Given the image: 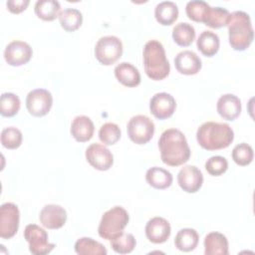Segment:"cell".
<instances>
[{
  "instance_id": "cell-1",
  "label": "cell",
  "mask_w": 255,
  "mask_h": 255,
  "mask_svg": "<svg viewBox=\"0 0 255 255\" xmlns=\"http://www.w3.org/2000/svg\"><path fill=\"white\" fill-rule=\"evenodd\" d=\"M158 147L161 160L169 166L181 165L190 157L187 140L184 134L176 128H168L161 133Z\"/></svg>"
},
{
  "instance_id": "cell-2",
  "label": "cell",
  "mask_w": 255,
  "mask_h": 255,
  "mask_svg": "<svg viewBox=\"0 0 255 255\" xmlns=\"http://www.w3.org/2000/svg\"><path fill=\"white\" fill-rule=\"evenodd\" d=\"M198 144L207 150L226 148L234 139V131L228 124L206 122L196 131Z\"/></svg>"
},
{
  "instance_id": "cell-3",
  "label": "cell",
  "mask_w": 255,
  "mask_h": 255,
  "mask_svg": "<svg viewBox=\"0 0 255 255\" xmlns=\"http://www.w3.org/2000/svg\"><path fill=\"white\" fill-rule=\"evenodd\" d=\"M226 26L228 27L229 44L234 50L244 51L251 45L254 38V30L249 14L244 11L230 13Z\"/></svg>"
},
{
  "instance_id": "cell-4",
  "label": "cell",
  "mask_w": 255,
  "mask_h": 255,
  "mask_svg": "<svg viewBox=\"0 0 255 255\" xmlns=\"http://www.w3.org/2000/svg\"><path fill=\"white\" fill-rule=\"evenodd\" d=\"M143 66L145 74L153 81H160L168 76L170 66L160 42L149 40L145 43L143 47Z\"/></svg>"
},
{
  "instance_id": "cell-5",
  "label": "cell",
  "mask_w": 255,
  "mask_h": 255,
  "mask_svg": "<svg viewBox=\"0 0 255 255\" xmlns=\"http://www.w3.org/2000/svg\"><path fill=\"white\" fill-rule=\"evenodd\" d=\"M128 220L129 216L125 208L122 206H114L103 214L98 227L99 235L111 241L124 232Z\"/></svg>"
},
{
  "instance_id": "cell-6",
  "label": "cell",
  "mask_w": 255,
  "mask_h": 255,
  "mask_svg": "<svg viewBox=\"0 0 255 255\" xmlns=\"http://www.w3.org/2000/svg\"><path fill=\"white\" fill-rule=\"evenodd\" d=\"M123 55V43L116 36H104L95 46L97 60L106 66L113 65Z\"/></svg>"
},
{
  "instance_id": "cell-7",
  "label": "cell",
  "mask_w": 255,
  "mask_h": 255,
  "mask_svg": "<svg viewBox=\"0 0 255 255\" xmlns=\"http://www.w3.org/2000/svg\"><path fill=\"white\" fill-rule=\"evenodd\" d=\"M127 130L131 141L137 144H144L153 136L154 124L148 117L136 115L128 121Z\"/></svg>"
},
{
  "instance_id": "cell-8",
  "label": "cell",
  "mask_w": 255,
  "mask_h": 255,
  "mask_svg": "<svg viewBox=\"0 0 255 255\" xmlns=\"http://www.w3.org/2000/svg\"><path fill=\"white\" fill-rule=\"evenodd\" d=\"M24 237L29 244V250L34 255H45L50 253L54 247V243L48 240L47 232L36 224H29L25 227Z\"/></svg>"
},
{
  "instance_id": "cell-9",
  "label": "cell",
  "mask_w": 255,
  "mask_h": 255,
  "mask_svg": "<svg viewBox=\"0 0 255 255\" xmlns=\"http://www.w3.org/2000/svg\"><path fill=\"white\" fill-rule=\"evenodd\" d=\"M20 212L18 206L12 202L3 203L0 207V237L9 239L19 228Z\"/></svg>"
},
{
  "instance_id": "cell-10",
  "label": "cell",
  "mask_w": 255,
  "mask_h": 255,
  "mask_svg": "<svg viewBox=\"0 0 255 255\" xmlns=\"http://www.w3.org/2000/svg\"><path fill=\"white\" fill-rule=\"evenodd\" d=\"M53 105L52 94L45 89H35L28 93L26 107L28 112L34 117L46 116Z\"/></svg>"
},
{
  "instance_id": "cell-11",
  "label": "cell",
  "mask_w": 255,
  "mask_h": 255,
  "mask_svg": "<svg viewBox=\"0 0 255 255\" xmlns=\"http://www.w3.org/2000/svg\"><path fill=\"white\" fill-rule=\"evenodd\" d=\"M33 51L31 46L24 41H12L10 42L4 50L5 61L14 67H19L27 64L31 57Z\"/></svg>"
},
{
  "instance_id": "cell-12",
  "label": "cell",
  "mask_w": 255,
  "mask_h": 255,
  "mask_svg": "<svg viewBox=\"0 0 255 255\" xmlns=\"http://www.w3.org/2000/svg\"><path fill=\"white\" fill-rule=\"evenodd\" d=\"M86 158L98 170H108L114 162V156L111 150L101 143L90 144L86 149Z\"/></svg>"
},
{
  "instance_id": "cell-13",
  "label": "cell",
  "mask_w": 255,
  "mask_h": 255,
  "mask_svg": "<svg viewBox=\"0 0 255 255\" xmlns=\"http://www.w3.org/2000/svg\"><path fill=\"white\" fill-rule=\"evenodd\" d=\"M176 108L175 99L168 93H157L149 102L150 113L158 120L170 118Z\"/></svg>"
},
{
  "instance_id": "cell-14",
  "label": "cell",
  "mask_w": 255,
  "mask_h": 255,
  "mask_svg": "<svg viewBox=\"0 0 255 255\" xmlns=\"http://www.w3.org/2000/svg\"><path fill=\"white\" fill-rule=\"evenodd\" d=\"M177 182L184 191L194 193L202 186L203 174L195 165H185L178 171Z\"/></svg>"
},
{
  "instance_id": "cell-15",
  "label": "cell",
  "mask_w": 255,
  "mask_h": 255,
  "mask_svg": "<svg viewBox=\"0 0 255 255\" xmlns=\"http://www.w3.org/2000/svg\"><path fill=\"white\" fill-rule=\"evenodd\" d=\"M41 224L48 229H59L67 221V212L58 204H47L40 211Z\"/></svg>"
},
{
  "instance_id": "cell-16",
  "label": "cell",
  "mask_w": 255,
  "mask_h": 255,
  "mask_svg": "<svg viewBox=\"0 0 255 255\" xmlns=\"http://www.w3.org/2000/svg\"><path fill=\"white\" fill-rule=\"evenodd\" d=\"M170 232L171 228L169 222L159 216L152 217L145 225L146 238L154 244L165 242L169 238Z\"/></svg>"
},
{
  "instance_id": "cell-17",
  "label": "cell",
  "mask_w": 255,
  "mask_h": 255,
  "mask_svg": "<svg viewBox=\"0 0 255 255\" xmlns=\"http://www.w3.org/2000/svg\"><path fill=\"white\" fill-rule=\"evenodd\" d=\"M174 66L180 74L195 75L200 71L202 64L200 58L194 52L185 50L175 56Z\"/></svg>"
},
{
  "instance_id": "cell-18",
  "label": "cell",
  "mask_w": 255,
  "mask_h": 255,
  "mask_svg": "<svg viewBox=\"0 0 255 255\" xmlns=\"http://www.w3.org/2000/svg\"><path fill=\"white\" fill-rule=\"evenodd\" d=\"M216 109L220 117L227 121H234L241 113V101L235 95L225 94L218 99Z\"/></svg>"
},
{
  "instance_id": "cell-19",
  "label": "cell",
  "mask_w": 255,
  "mask_h": 255,
  "mask_svg": "<svg viewBox=\"0 0 255 255\" xmlns=\"http://www.w3.org/2000/svg\"><path fill=\"white\" fill-rule=\"evenodd\" d=\"M94 124L87 116H78L72 122L71 133L77 141L85 142L90 140L94 134Z\"/></svg>"
},
{
  "instance_id": "cell-20",
  "label": "cell",
  "mask_w": 255,
  "mask_h": 255,
  "mask_svg": "<svg viewBox=\"0 0 255 255\" xmlns=\"http://www.w3.org/2000/svg\"><path fill=\"white\" fill-rule=\"evenodd\" d=\"M115 76L118 81L126 87H135L140 83L138 70L128 62H122L115 68Z\"/></svg>"
},
{
  "instance_id": "cell-21",
  "label": "cell",
  "mask_w": 255,
  "mask_h": 255,
  "mask_svg": "<svg viewBox=\"0 0 255 255\" xmlns=\"http://www.w3.org/2000/svg\"><path fill=\"white\" fill-rule=\"evenodd\" d=\"M205 255H228V240L219 232H210L204 238Z\"/></svg>"
},
{
  "instance_id": "cell-22",
  "label": "cell",
  "mask_w": 255,
  "mask_h": 255,
  "mask_svg": "<svg viewBox=\"0 0 255 255\" xmlns=\"http://www.w3.org/2000/svg\"><path fill=\"white\" fill-rule=\"evenodd\" d=\"M145 179L147 183L156 189H164L171 185L172 183V174L158 166H153L147 169L145 173Z\"/></svg>"
},
{
  "instance_id": "cell-23",
  "label": "cell",
  "mask_w": 255,
  "mask_h": 255,
  "mask_svg": "<svg viewBox=\"0 0 255 255\" xmlns=\"http://www.w3.org/2000/svg\"><path fill=\"white\" fill-rule=\"evenodd\" d=\"M154 16L159 24L169 26L178 17L177 5L172 1H162L155 6Z\"/></svg>"
},
{
  "instance_id": "cell-24",
  "label": "cell",
  "mask_w": 255,
  "mask_h": 255,
  "mask_svg": "<svg viewBox=\"0 0 255 255\" xmlns=\"http://www.w3.org/2000/svg\"><path fill=\"white\" fill-rule=\"evenodd\" d=\"M219 45L220 41L218 35L208 30L203 31L196 41L197 49L206 57L214 56L218 52Z\"/></svg>"
},
{
  "instance_id": "cell-25",
  "label": "cell",
  "mask_w": 255,
  "mask_h": 255,
  "mask_svg": "<svg viewBox=\"0 0 255 255\" xmlns=\"http://www.w3.org/2000/svg\"><path fill=\"white\" fill-rule=\"evenodd\" d=\"M199 236L195 229L183 228L177 232L174 239V244L178 250L183 252H189L196 248Z\"/></svg>"
},
{
  "instance_id": "cell-26",
  "label": "cell",
  "mask_w": 255,
  "mask_h": 255,
  "mask_svg": "<svg viewBox=\"0 0 255 255\" xmlns=\"http://www.w3.org/2000/svg\"><path fill=\"white\" fill-rule=\"evenodd\" d=\"M36 15L44 21H53L61 13V5L56 0H39L35 3Z\"/></svg>"
},
{
  "instance_id": "cell-27",
  "label": "cell",
  "mask_w": 255,
  "mask_h": 255,
  "mask_svg": "<svg viewBox=\"0 0 255 255\" xmlns=\"http://www.w3.org/2000/svg\"><path fill=\"white\" fill-rule=\"evenodd\" d=\"M172 38L178 46H189L195 39V29L191 24L180 22L173 27Z\"/></svg>"
},
{
  "instance_id": "cell-28",
  "label": "cell",
  "mask_w": 255,
  "mask_h": 255,
  "mask_svg": "<svg viewBox=\"0 0 255 255\" xmlns=\"http://www.w3.org/2000/svg\"><path fill=\"white\" fill-rule=\"evenodd\" d=\"M75 251L79 255H106L107 249L106 247L90 238V237H82L78 239L75 243Z\"/></svg>"
},
{
  "instance_id": "cell-29",
  "label": "cell",
  "mask_w": 255,
  "mask_h": 255,
  "mask_svg": "<svg viewBox=\"0 0 255 255\" xmlns=\"http://www.w3.org/2000/svg\"><path fill=\"white\" fill-rule=\"evenodd\" d=\"M59 21L62 28L68 32L76 31L83 23V16L80 10L66 8L59 14Z\"/></svg>"
},
{
  "instance_id": "cell-30",
  "label": "cell",
  "mask_w": 255,
  "mask_h": 255,
  "mask_svg": "<svg viewBox=\"0 0 255 255\" xmlns=\"http://www.w3.org/2000/svg\"><path fill=\"white\" fill-rule=\"evenodd\" d=\"M230 13L227 9L222 7H209L203 23L210 28H221L228 23Z\"/></svg>"
},
{
  "instance_id": "cell-31",
  "label": "cell",
  "mask_w": 255,
  "mask_h": 255,
  "mask_svg": "<svg viewBox=\"0 0 255 255\" xmlns=\"http://www.w3.org/2000/svg\"><path fill=\"white\" fill-rule=\"evenodd\" d=\"M20 99L13 93H3L0 98V113L4 117H13L20 110Z\"/></svg>"
},
{
  "instance_id": "cell-32",
  "label": "cell",
  "mask_w": 255,
  "mask_h": 255,
  "mask_svg": "<svg viewBox=\"0 0 255 255\" xmlns=\"http://www.w3.org/2000/svg\"><path fill=\"white\" fill-rule=\"evenodd\" d=\"M210 5L202 0H192L186 3L185 12L188 18L195 22L203 23L205 15Z\"/></svg>"
},
{
  "instance_id": "cell-33",
  "label": "cell",
  "mask_w": 255,
  "mask_h": 255,
  "mask_svg": "<svg viewBox=\"0 0 255 255\" xmlns=\"http://www.w3.org/2000/svg\"><path fill=\"white\" fill-rule=\"evenodd\" d=\"M136 241L132 234L122 233L120 236L111 240V246L113 250L120 254L130 253L135 247Z\"/></svg>"
},
{
  "instance_id": "cell-34",
  "label": "cell",
  "mask_w": 255,
  "mask_h": 255,
  "mask_svg": "<svg viewBox=\"0 0 255 255\" xmlns=\"http://www.w3.org/2000/svg\"><path fill=\"white\" fill-rule=\"evenodd\" d=\"M99 138L104 144H115L121 138V128L115 123L104 124L99 130Z\"/></svg>"
},
{
  "instance_id": "cell-35",
  "label": "cell",
  "mask_w": 255,
  "mask_h": 255,
  "mask_svg": "<svg viewBox=\"0 0 255 255\" xmlns=\"http://www.w3.org/2000/svg\"><path fill=\"white\" fill-rule=\"evenodd\" d=\"M1 143L4 147L15 149L22 143V132L14 127H8L1 131Z\"/></svg>"
},
{
  "instance_id": "cell-36",
  "label": "cell",
  "mask_w": 255,
  "mask_h": 255,
  "mask_svg": "<svg viewBox=\"0 0 255 255\" xmlns=\"http://www.w3.org/2000/svg\"><path fill=\"white\" fill-rule=\"evenodd\" d=\"M253 148L251 145L245 142H241L235 145L232 150V159L235 161V163L241 166L251 163L253 160Z\"/></svg>"
},
{
  "instance_id": "cell-37",
  "label": "cell",
  "mask_w": 255,
  "mask_h": 255,
  "mask_svg": "<svg viewBox=\"0 0 255 255\" xmlns=\"http://www.w3.org/2000/svg\"><path fill=\"white\" fill-rule=\"evenodd\" d=\"M228 168V161L221 155H214L209 157L205 162V169L211 175L218 176L223 174Z\"/></svg>"
},
{
  "instance_id": "cell-38",
  "label": "cell",
  "mask_w": 255,
  "mask_h": 255,
  "mask_svg": "<svg viewBox=\"0 0 255 255\" xmlns=\"http://www.w3.org/2000/svg\"><path fill=\"white\" fill-rule=\"evenodd\" d=\"M29 3H30L29 0H8L6 2V6L10 12L14 14H18L24 11L29 5Z\"/></svg>"
}]
</instances>
